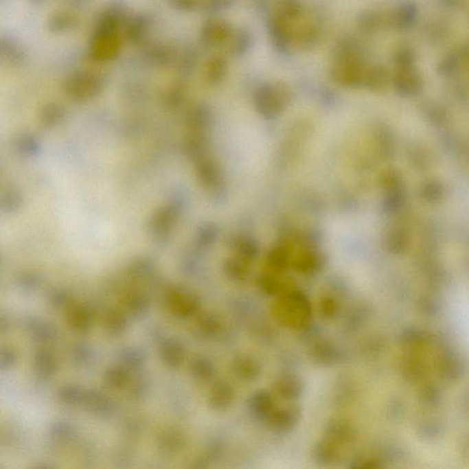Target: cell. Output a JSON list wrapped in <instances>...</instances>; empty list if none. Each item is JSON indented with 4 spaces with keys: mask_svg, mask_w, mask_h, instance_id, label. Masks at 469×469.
<instances>
[{
    "mask_svg": "<svg viewBox=\"0 0 469 469\" xmlns=\"http://www.w3.org/2000/svg\"><path fill=\"white\" fill-rule=\"evenodd\" d=\"M419 18V9L411 2H405L395 8L389 14V27L395 31H408L413 28Z\"/></svg>",
    "mask_w": 469,
    "mask_h": 469,
    "instance_id": "cell-1",
    "label": "cell"
},
{
    "mask_svg": "<svg viewBox=\"0 0 469 469\" xmlns=\"http://www.w3.org/2000/svg\"><path fill=\"white\" fill-rule=\"evenodd\" d=\"M304 12L300 0H279L276 7L275 17L293 23L301 17Z\"/></svg>",
    "mask_w": 469,
    "mask_h": 469,
    "instance_id": "cell-2",
    "label": "cell"
},
{
    "mask_svg": "<svg viewBox=\"0 0 469 469\" xmlns=\"http://www.w3.org/2000/svg\"><path fill=\"white\" fill-rule=\"evenodd\" d=\"M359 25L365 34H376L384 27L389 26V14L385 15L380 10H370L362 16Z\"/></svg>",
    "mask_w": 469,
    "mask_h": 469,
    "instance_id": "cell-3",
    "label": "cell"
},
{
    "mask_svg": "<svg viewBox=\"0 0 469 469\" xmlns=\"http://www.w3.org/2000/svg\"><path fill=\"white\" fill-rule=\"evenodd\" d=\"M321 36L320 30L314 24H306L299 29L298 32L293 34V39L296 45H300L301 48H311L317 43Z\"/></svg>",
    "mask_w": 469,
    "mask_h": 469,
    "instance_id": "cell-4",
    "label": "cell"
},
{
    "mask_svg": "<svg viewBox=\"0 0 469 469\" xmlns=\"http://www.w3.org/2000/svg\"><path fill=\"white\" fill-rule=\"evenodd\" d=\"M393 62L399 70L414 67L416 62L415 51L408 45L400 46L394 52Z\"/></svg>",
    "mask_w": 469,
    "mask_h": 469,
    "instance_id": "cell-5",
    "label": "cell"
},
{
    "mask_svg": "<svg viewBox=\"0 0 469 469\" xmlns=\"http://www.w3.org/2000/svg\"><path fill=\"white\" fill-rule=\"evenodd\" d=\"M449 26L444 21H433L428 24L425 34L433 40V43L442 42L449 35Z\"/></svg>",
    "mask_w": 469,
    "mask_h": 469,
    "instance_id": "cell-6",
    "label": "cell"
},
{
    "mask_svg": "<svg viewBox=\"0 0 469 469\" xmlns=\"http://www.w3.org/2000/svg\"><path fill=\"white\" fill-rule=\"evenodd\" d=\"M461 65L462 60L459 52H451L439 61L438 68L442 73H451L455 72Z\"/></svg>",
    "mask_w": 469,
    "mask_h": 469,
    "instance_id": "cell-7",
    "label": "cell"
},
{
    "mask_svg": "<svg viewBox=\"0 0 469 469\" xmlns=\"http://www.w3.org/2000/svg\"><path fill=\"white\" fill-rule=\"evenodd\" d=\"M229 49L232 54H240L245 53L248 50L249 45V37L247 36L245 32H238L236 34H231L229 40Z\"/></svg>",
    "mask_w": 469,
    "mask_h": 469,
    "instance_id": "cell-8",
    "label": "cell"
},
{
    "mask_svg": "<svg viewBox=\"0 0 469 469\" xmlns=\"http://www.w3.org/2000/svg\"><path fill=\"white\" fill-rule=\"evenodd\" d=\"M439 1L442 6L452 10H460L465 3V0H439Z\"/></svg>",
    "mask_w": 469,
    "mask_h": 469,
    "instance_id": "cell-9",
    "label": "cell"
},
{
    "mask_svg": "<svg viewBox=\"0 0 469 469\" xmlns=\"http://www.w3.org/2000/svg\"><path fill=\"white\" fill-rule=\"evenodd\" d=\"M461 60H462V65H465L466 67L469 68V43L464 46L461 49L460 52Z\"/></svg>",
    "mask_w": 469,
    "mask_h": 469,
    "instance_id": "cell-10",
    "label": "cell"
}]
</instances>
